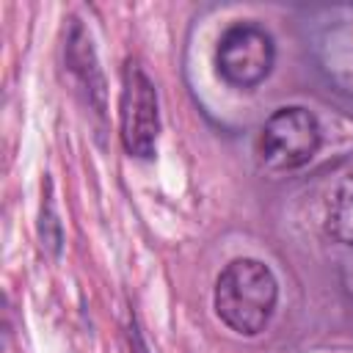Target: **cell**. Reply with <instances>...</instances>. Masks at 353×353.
Instances as JSON below:
<instances>
[{"mask_svg": "<svg viewBox=\"0 0 353 353\" xmlns=\"http://www.w3.org/2000/svg\"><path fill=\"white\" fill-rule=\"evenodd\" d=\"M279 298V284L270 268L259 259H234L229 262L215 281V312L237 334H259Z\"/></svg>", "mask_w": 353, "mask_h": 353, "instance_id": "obj_1", "label": "cell"}, {"mask_svg": "<svg viewBox=\"0 0 353 353\" xmlns=\"http://www.w3.org/2000/svg\"><path fill=\"white\" fill-rule=\"evenodd\" d=\"M325 229L336 243L353 245V174L336 182L325 210Z\"/></svg>", "mask_w": 353, "mask_h": 353, "instance_id": "obj_5", "label": "cell"}, {"mask_svg": "<svg viewBox=\"0 0 353 353\" xmlns=\"http://www.w3.org/2000/svg\"><path fill=\"white\" fill-rule=\"evenodd\" d=\"M320 146V124L306 108L290 105L268 116L259 130L256 152L273 171H292L306 165Z\"/></svg>", "mask_w": 353, "mask_h": 353, "instance_id": "obj_2", "label": "cell"}, {"mask_svg": "<svg viewBox=\"0 0 353 353\" xmlns=\"http://www.w3.org/2000/svg\"><path fill=\"white\" fill-rule=\"evenodd\" d=\"M276 61V47L270 33L256 22H234L229 25L215 47L218 74L234 88L259 85Z\"/></svg>", "mask_w": 353, "mask_h": 353, "instance_id": "obj_3", "label": "cell"}, {"mask_svg": "<svg viewBox=\"0 0 353 353\" xmlns=\"http://www.w3.org/2000/svg\"><path fill=\"white\" fill-rule=\"evenodd\" d=\"M121 143L132 157H152L160 130L157 116V94L152 80L143 74L138 63H127L124 69V85H121Z\"/></svg>", "mask_w": 353, "mask_h": 353, "instance_id": "obj_4", "label": "cell"}]
</instances>
